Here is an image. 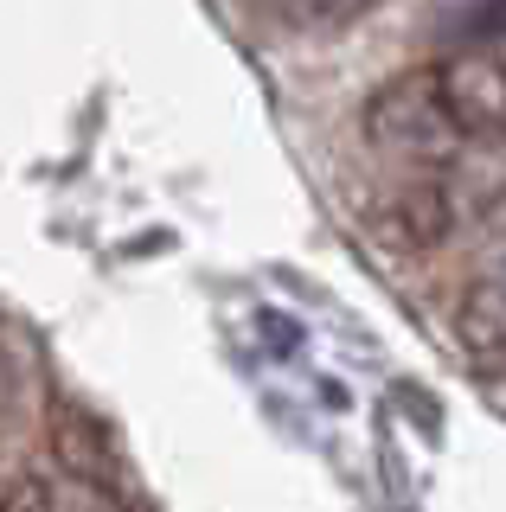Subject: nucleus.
<instances>
[{
    "mask_svg": "<svg viewBox=\"0 0 506 512\" xmlns=\"http://www.w3.org/2000/svg\"><path fill=\"white\" fill-rule=\"evenodd\" d=\"M366 141L398 160H449L455 148H468L462 128L449 122V109H442V90H436V64H423V71H404L391 77V84H378L366 96Z\"/></svg>",
    "mask_w": 506,
    "mask_h": 512,
    "instance_id": "f257e3e1",
    "label": "nucleus"
},
{
    "mask_svg": "<svg viewBox=\"0 0 506 512\" xmlns=\"http://www.w3.org/2000/svg\"><path fill=\"white\" fill-rule=\"evenodd\" d=\"M436 90L462 141L506 135V58L500 52H455L436 64Z\"/></svg>",
    "mask_w": 506,
    "mask_h": 512,
    "instance_id": "f03ea898",
    "label": "nucleus"
},
{
    "mask_svg": "<svg viewBox=\"0 0 506 512\" xmlns=\"http://www.w3.org/2000/svg\"><path fill=\"white\" fill-rule=\"evenodd\" d=\"M455 218H462V205H455V192L436 180V173H423V180L398 186L385 199V212H378V224H385V237L398 250H436L449 244Z\"/></svg>",
    "mask_w": 506,
    "mask_h": 512,
    "instance_id": "7ed1b4c3",
    "label": "nucleus"
},
{
    "mask_svg": "<svg viewBox=\"0 0 506 512\" xmlns=\"http://www.w3.org/2000/svg\"><path fill=\"white\" fill-rule=\"evenodd\" d=\"M455 346H462V359L481 378L506 372V282L500 276H481L462 288V301H455Z\"/></svg>",
    "mask_w": 506,
    "mask_h": 512,
    "instance_id": "20e7f679",
    "label": "nucleus"
},
{
    "mask_svg": "<svg viewBox=\"0 0 506 512\" xmlns=\"http://www.w3.org/2000/svg\"><path fill=\"white\" fill-rule=\"evenodd\" d=\"M52 461H58V468H71L77 480H109L103 436H97V423H90V416H77V410H65L52 423Z\"/></svg>",
    "mask_w": 506,
    "mask_h": 512,
    "instance_id": "39448f33",
    "label": "nucleus"
},
{
    "mask_svg": "<svg viewBox=\"0 0 506 512\" xmlns=\"http://www.w3.org/2000/svg\"><path fill=\"white\" fill-rule=\"evenodd\" d=\"M372 7L378 0H263V13L289 32H340V26L366 20Z\"/></svg>",
    "mask_w": 506,
    "mask_h": 512,
    "instance_id": "423d86ee",
    "label": "nucleus"
},
{
    "mask_svg": "<svg viewBox=\"0 0 506 512\" xmlns=\"http://www.w3.org/2000/svg\"><path fill=\"white\" fill-rule=\"evenodd\" d=\"M0 512H71V500L45 468H20L0 487Z\"/></svg>",
    "mask_w": 506,
    "mask_h": 512,
    "instance_id": "0eeeda50",
    "label": "nucleus"
},
{
    "mask_svg": "<svg viewBox=\"0 0 506 512\" xmlns=\"http://www.w3.org/2000/svg\"><path fill=\"white\" fill-rule=\"evenodd\" d=\"M494 276H500V282H506V269H494Z\"/></svg>",
    "mask_w": 506,
    "mask_h": 512,
    "instance_id": "6e6552de",
    "label": "nucleus"
}]
</instances>
